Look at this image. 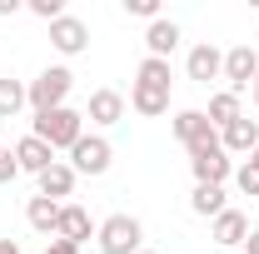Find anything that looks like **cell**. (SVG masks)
I'll return each instance as SVG.
<instances>
[{"mask_svg": "<svg viewBox=\"0 0 259 254\" xmlns=\"http://www.w3.org/2000/svg\"><path fill=\"white\" fill-rule=\"evenodd\" d=\"M90 234H95V220H90V209H85V204H60V229H55V239L85 244Z\"/></svg>", "mask_w": 259, "mask_h": 254, "instance_id": "15", "label": "cell"}, {"mask_svg": "<svg viewBox=\"0 0 259 254\" xmlns=\"http://www.w3.org/2000/svg\"><path fill=\"white\" fill-rule=\"evenodd\" d=\"M0 254H20V244L15 239H0Z\"/></svg>", "mask_w": 259, "mask_h": 254, "instance_id": "29", "label": "cell"}, {"mask_svg": "<svg viewBox=\"0 0 259 254\" xmlns=\"http://www.w3.org/2000/svg\"><path fill=\"white\" fill-rule=\"evenodd\" d=\"M175 45H180V25L175 20H150V30H145V50L155 55V60H169L175 55Z\"/></svg>", "mask_w": 259, "mask_h": 254, "instance_id": "18", "label": "cell"}, {"mask_svg": "<svg viewBox=\"0 0 259 254\" xmlns=\"http://www.w3.org/2000/svg\"><path fill=\"white\" fill-rule=\"evenodd\" d=\"M20 175V164H15V150H0V185H10Z\"/></svg>", "mask_w": 259, "mask_h": 254, "instance_id": "25", "label": "cell"}, {"mask_svg": "<svg viewBox=\"0 0 259 254\" xmlns=\"http://www.w3.org/2000/svg\"><path fill=\"white\" fill-rule=\"evenodd\" d=\"M45 254H80V244H70V239H50Z\"/></svg>", "mask_w": 259, "mask_h": 254, "instance_id": "26", "label": "cell"}, {"mask_svg": "<svg viewBox=\"0 0 259 254\" xmlns=\"http://www.w3.org/2000/svg\"><path fill=\"white\" fill-rule=\"evenodd\" d=\"M95 244L100 254H140L145 249V224L135 215H110L95 224Z\"/></svg>", "mask_w": 259, "mask_h": 254, "instance_id": "3", "label": "cell"}, {"mask_svg": "<svg viewBox=\"0 0 259 254\" xmlns=\"http://www.w3.org/2000/svg\"><path fill=\"white\" fill-rule=\"evenodd\" d=\"M249 95H254V110H259V80H254V90H249Z\"/></svg>", "mask_w": 259, "mask_h": 254, "instance_id": "30", "label": "cell"}, {"mask_svg": "<svg viewBox=\"0 0 259 254\" xmlns=\"http://www.w3.org/2000/svg\"><path fill=\"white\" fill-rule=\"evenodd\" d=\"M25 105H30V90H25L15 75H5V80H0V120H15Z\"/></svg>", "mask_w": 259, "mask_h": 254, "instance_id": "21", "label": "cell"}, {"mask_svg": "<svg viewBox=\"0 0 259 254\" xmlns=\"http://www.w3.org/2000/svg\"><path fill=\"white\" fill-rule=\"evenodd\" d=\"M249 159H254V164H259V150H254V155H249Z\"/></svg>", "mask_w": 259, "mask_h": 254, "instance_id": "32", "label": "cell"}, {"mask_svg": "<svg viewBox=\"0 0 259 254\" xmlns=\"http://www.w3.org/2000/svg\"><path fill=\"white\" fill-rule=\"evenodd\" d=\"M244 254H259V229H249V239H244Z\"/></svg>", "mask_w": 259, "mask_h": 254, "instance_id": "27", "label": "cell"}, {"mask_svg": "<svg viewBox=\"0 0 259 254\" xmlns=\"http://www.w3.org/2000/svg\"><path fill=\"white\" fill-rule=\"evenodd\" d=\"M209 239H214L220 249H239V244L249 239V215H244V209H225V215H214Z\"/></svg>", "mask_w": 259, "mask_h": 254, "instance_id": "11", "label": "cell"}, {"mask_svg": "<svg viewBox=\"0 0 259 254\" xmlns=\"http://www.w3.org/2000/svg\"><path fill=\"white\" fill-rule=\"evenodd\" d=\"M30 15H40L45 25H55V20L65 15V0H30Z\"/></svg>", "mask_w": 259, "mask_h": 254, "instance_id": "23", "label": "cell"}, {"mask_svg": "<svg viewBox=\"0 0 259 254\" xmlns=\"http://www.w3.org/2000/svg\"><path fill=\"white\" fill-rule=\"evenodd\" d=\"M190 209L194 215H204V220H214V215H225V185H194L190 190Z\"/></svg>", "mask_w": 259, "mask_h": 254, "instance_id": "19", "label": "cell"}, {"mask_svg": "<svg viewBox=\"0 0 259 254\" xmlns=\"http://www.w3.org/2000/svg\"><path fill=\"white\" fill-rule=\"evenodd\" d=\"M110 159H115V150H110V140H105V135H80L65 164H70L75 175H105V170H110Z\"/></svg>", "mask_w": 259, "mask_h": 254, "instance_id": "7", "label": "cell"}, {"mask_svg": "<svg viewBox=\"0 0 259 254\" xmlns=\"http://www.w3.org/2000/svg\"><path fill=\"white\" fill-rule=\"evenodd\" d=\"M50 45H55L60 55H85V50H90V25H85L80 15L65 10L60 20L50 25Z\"/></svg>", "mask_w": 259, "mask_h": 254, "instance_id": "10", "label": "cell"}, {"mask_svg": "<svg viewBox=\"0 0 259 254\" xmlns=\"http://www.w3.org/2000/svg\"><path fill=\"white\" fill-rule=\"evenodd\" d=\"M25 90H30V110H35V115H45V110H60L65 100H70V90H75V75H70L65 65H45L30 85H25Z\"/></svg>", "mask_w": 259, "mask_h": 254, "instance_id": "4", "label": "cell"}, {"mask_svg": "<svg viewBox=\"0 0 259 254\" xmlns=\"http://www.w3.org/2000/svg\"><path fill=\"white\" fill-rule=\"evenodd\" d=\"M190 170H194V185H225L229 175H234V159H229L225 145L214 140V145L190 150Z\"/></svg>", "mask_w": 259, "mask_h": 254, "instance_id": "6", "label": "cell"}, {"mask_svg": "<svg viewBox=\"0 0 259 254\" xmlns=\"http://www.w3.org/2000/svg\"><path fill=\"white\" fill-rule=\"evenodd\" d=\"M185 75H190L194 85L220 80V75H225V50H220V45H209V40H199L190 55H185Z\"/></svg>", "mask_w": 259, "mask_h": 254, "instance_id": "9", "label": "cell"}, {"mask_svg": "<svg viewBox=\"0 0 259 254\" xmlns=\"http://www.w3.org/2000/svg\"><path fill=\"white\" fill-rule=\"evenodd\" d=\"M20 10V0H0V15H15Z\"/></svg>", "mask_w": 259, "mask_h": 254, "instance_id": "28", "label": "cell"}, {"mask_svg": "<svg viewBox=\"0 0 259 254\" xmlns=\"http://www.w3.org/2000/svg\"><path fill=\"white\" fill-rule=\"evenodd\" d=\"M15 164H20V175H45L50 164H55V150L45 145V140H35V135H25V140H15Z\"/></svg>", "mask_w": 259, "mask_h": 254, "instance_id": "13", "label": "cell"}, {"mask_svg": "<svg viewBox=\"0 0 259 254\" xmlns=\"http://www.w3.org/2000/svg\"><path fill=\"white\" fill-rule=\"evenodd\" d=\"M234 185H239V194L259 199V164H254V159H244V164L234 170Z\"/></svg>", "mask_w": 259, "mask_h": 254, "instance_id": "22", "label": "cell"}, {"mask_svg": "<svg viewBox=\"0 0 259 254\" xmlns=\"http://www.w3.org/2000/svg\"><path fill=\"white\" fill-rule=\"evenodd\" d=\"M75 185H80V175H75L65 159H55V164L40 175V194H45V199H55V204H60V199H70V194H75Z\"/></svg>", "mask_w": 259, "mask_h": 254, "instance_id": "16", "label": "cell"}, {"mask_svg": "<svg viewBox=\"0 0 259 254\" xmlns=\"http://www.w3.org/2000/svg\"><path fill=\"white\" fill-rule=\"evenodd\" d=\"M125 10L140 20H160V0H125Z\"/></svg>", "mask_w": 259, "mask_h": 254, "instance_id": "24", "label": "cell"}, {"mask_svg": "<svg viewBox=\"0 0 259 254\" xmlns=\"http://www.w3.org/2000/svg\"><path fill=\"white\" fill-rule=\"evenodd\" d=\"M140 254H160V249H140Z\"/></svg>", "mask_w": 259, "mask_h": 254, "instance_id": "31", "label": "cell"}, {"mask_svg": "<svg viewBox=\"0 0 259 254\" xmlns=\"http://www.w3.org/2000/svg\"><path fill=\"white\" fill-rule=\"evenodd\" d=\"M220 145H225V155H254L259 150V120H234V125L220 130Z\"/></svg>", "mask_w": 259, "mask_h": 254, "instance_id": "14", "label": "cell"}, {"mask_svg": "<svg viewBox=\"0 0 259 254\" xmlns=\"http://www.w3.org/2000/svg\"><path fill=\"white\" fill-rule=\"evenodd\" d=\"M35 140H45L50 150H75V140L85 135V110H70V105H60V110H45V115H35Z\"/></svg>", "mask_w": 259, "mask_h": 254, "instance_id": "2", "label": "cell"}, {"mask_svg": "<svg viewBox=\"0 0 259 254\" xmlns=\"http://www.w3.org/2000/svg\"><path fill=\"white\" fill-rule=\"evenodd\" d=\"M225 90L229 95H244V90H254V80H259V50L254 45H229L225 50Z\"/></svg>", "mask_w": 259, "mask_h": 254, "instance_id": "5", "label": "cell"}, {"mask_svg": "<svg viewBox=\"0 0 259 254\" xmlns=\"http://www.w3.org/2000/svg\"><path fill=\"white\" fill-rule=\"evenodd\" d=\"M209 125L214 130H225V125H234V120H244V105H239V95H229V90H220V95H209Z\"/></svg>", "mask_w": 259, "mask_h": 254, "instance_id": "20", "label": "cell"}, {"mask_svg": "<svg viewBox=\"0 0 259 254\" xmlns=\"http://www.w3.org/2000/svg\"><path fill=\"white\" fill-rule=\"evenodd\" d=\"M25 224H30L35 234L55 239V229H60V204H55V199H45V194H35L30 204H25Z\"/></svg>", "mask_w": 259, "mask_h": 254, "instance_id": "17", "label": "cell"}, {"mask_svg": "<svg viewBox=\"0 0 259 254\" xmlns=\"http://www.w3.org/2000/svg\"><path fill=\"white\" fill-rule=\"evenodd\" d=\"M85 120L100 125V130L120 125V120H125V95H120V90H95L90 105H85Z\"/></svg>", "mask_w": 259, "mask_h": 254, "instance_id": "12", "label": "cell"}, {"mask_svg": "<svg viewBox=\"0 0 259 254\" xmlns=\"http://www.w3.org/2000/svg\"><path fill=\"white\" fill-rule=\"evenodd\" d=\"M169 130H175V140H180L185 150H199V145H214V140H220V130L209 125L204 110H180V115L169 120Z\"/></svg>", "mask_w": 259, "mask_h": 254, "instance_id": "8", "label": "cell"}, {"mask_svg": "<svg viewBox=\"0 0 259 254\" xmlns=\"http://www.w3.org/2000/svg\"><path fill=\"white\" fill-rule=\"evenodd\" d=\"M130 110L145 115V120H155V115L169 110V60H155V55L140 60L135 85H130Z\"/></svg>", "mask_w": 259, "mask_h": 254, "instance_id": "1", "label": "cell"}]
</instances>
